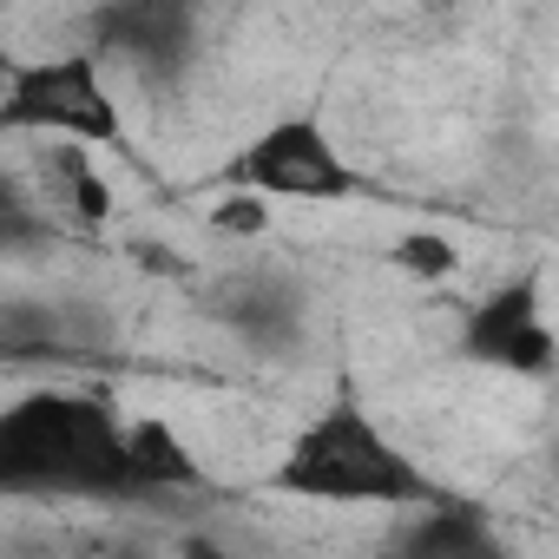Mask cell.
Returning <instances> with one entry per match:
<instances>
[{"label": "cell", "instance_id": "6da1fadb", "mask_svg": "<svg viewBox=\"0 0 559 559\" xmlns=\"http://www.w3.org/2000/svg\"><path fill=\"white\" fill-rule=\"evenodd\" d=\"M0 493L8 500H145L132 474V421L99 395L34 389L0 408Z\"/></svg>", "mask_w": 559, "mask_h": 559}, {"label": "cell", "instance_id": "7a4b0ae2", "mask_svg": "<svg viewBox=\"0 0 559 559\" xmlns=\"http://www.w3.org/2000/svg\"><path fill=\"white\" fill-rule=\"evenodd\" d=\"M276 487L297 500H317V507H382V513H408L435 500V487L402 454V441L349 402L297 428V441L276 461Z\"/></svg>", "mask_w": 559, "mask_h": 559}, {"label": "cell", "instance_id": "3957f363", "mask_svg": "<svg viewBox=\"0 0 559 559\" xmlns=\"http://www.w3.org/2000/svg\"><path fill=\"white\" fill-rule=\"evenodd\" d=\"M0 126H8V132H34L47 145H80V152L126 139L119 93H112L106 67L86 47L21 60L8 73V86H0Z\"/></svg>", "mask_w": 559, "mask_h": 559}, {"label": "cell", "instance_id": "277c9868", "mask_svg": "<svg viewBox=\"0 0 559 559\" xmlns=\"http://www.w3.org/2000/svg\"><path fill=\"white\" fill-rule=\"evenodd\" d=\"M230 191L243 198H297V204H336L356 191V165L343 158V145L330 139V126L317 112H290L270 119L237 158H230Z\"/></svg>", "mask_w": 559, "mask_h": 559}, {"label": "cell", "instance_id": "5b68a950", "mask_svg": "<svg viewBox=\"0 0 559 559\" xmlns=\"http://www.w3.org/2000/svg\"><path fill=\"white\" fill-rule=\"evenodd\" d=\"M93 34V60L152 93L178 86L191 73V47H198V14L191 8H171V0H126V8H99L86 21Z\"/></svg>", "mask_w": 559, "mask_h": 559}, {"label": "cell", "instance_id": "8992f818", "mask_svg": "<svg viewBox=\"0 0 559 559\" xmlns=\"http://www.w3.org/2000/svg\"><path fill=\"white\" fill-rule=\"evenodd\" d=\"M461 349L487 369L507 376H546L552 369V323H546V297L539 276H520V284H500L461 330Z\"/></svg>", "mask_w": 559, "mask_h": 559}, {"label": "cell", "instance_id": "52a82bcc", "mask_svg": "<svg viewBox=\"0 0 559 559\" xmlns=\"http://www.w3.org/2000/svg\"><path fill=\"white\" fill-rule=\"evenodd\" d=\"M217 317H224V330H230L243 349H257V356H290V349L304 343L310 304H304V290H297V276H290V270L250 263V270L224 276Z\"/></svg>", "mask_w": 559, "mask_h": 559}, {"label": "cell", "instance_id": "ba28073f", "mask_svg": "<svg viewBox=\"0 0 559 559\" xmlns=\"http://www.w3.org/2000/svg\"><path fill=\"white\" fill-rule=\"evenodd\" d=\"M389 559H513V546H507V533L487 507L435 493V500L408 507V526H395Z\"/></svg>", "mask_w": 559, "mask_h": 559}, {"label": "cell", "instance_id": "9c48e42d", "mask_svg": "<svg viewBox=\"0 0 559 559\" xmlns=\"http://www.w3.org/2000/svg\"><path fill=\"white\" fill-rule=\"evenodd\" d=\"M47 243V204L40 191L0 165V263H14V257H34Z\"/></svg>", "mask_w": 559, "mask_h": 559}, {"label": "cell", "instance_id": "30bf717a", "mask_svg": "<svg viewBox=\"0 0 559 559\" xmlns=\"http://www.w3.org/2000/svg\"><path fill=\"white\" fill-rule=\"evenodd\" d=\"M395 263H402L408 276H448L461 257H454L448 237H435V230H408V237L395 243Z\"/></svg>", "mask_w": 559, "mask_h": 559}, {"label": "cell", "instance_id": "8fae6325", "mask_svg": "<svg viewBox=\"0 0 559 559\" xmlns=\"http://www.w3.org/2000/svg\"><path fill=\"white\" fill-rule=\"evenodd\" d=\"M217 224H224V230H263V204L243 198V191H230V198L217 204Z\"/></svg>", "mask_w": 559, "mask_h": 559}, {"label": "cell", "instance_id": "7c38bea8", "mask_svg": "<svg viewBox=\"0 0 559 559\" xmlns=\"http://www.w3.org/2000/svg\"><path fill=\"white\" fill-rule=\"evenodd\" d=\"M185 559H230V552H224L211 533H191V539H185Z\"/></svg>", "mask_w": 559, "mask_h": 559}]
</instances>
